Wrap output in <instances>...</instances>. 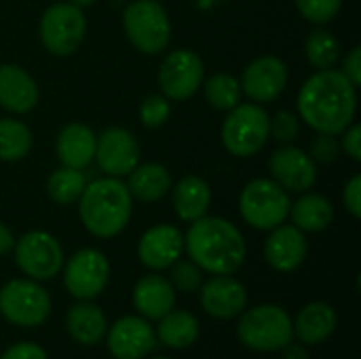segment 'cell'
Here are the masks:
<instances>
[{"instance_id": "25", "label": "cell", "mask_w": 361, "mask_h": 359, "mask_svg": "<svg viewBox=\"0 0 361 359\" xmlns=\"http://www.w3.org/2000/svg\"><path fill=\"white\" fill-rule=\"evenodd\" d=\"M66 330L80 345H97L108 332V322L93 300H76L68 309Z\"/></svg>"}, {"instance_id": "7", "label": "cell", "mask_w": 361, "mask_h": 359, "mask_svg": "<svg viewBox=\"0 0 361 359\" xmlns=\"http://www.w3.org/2000/svg\"><path fill=\"white\" fill-rule=\"evenodd\" d=\"M290 193L273 178L250 180L239 195V214L256 231H271L290 216Z\"/></svg>"}, {"instance_id": "44", "label": "cell", "mask_w": 361, "mask_h": 359, "mask_svg": "<svg viewBox=\"0 0 361 359\" xmlns=\"http://www.w3.org/2000/svg\"><path fill=\"white\" fill-rule=\"evenodd\" d=\"M68 2H72L74 6H78V8H82V11H85V8L93 6V4H95L97 0H68Z\"/></svg>"}, {"instance_id": "6", "label": "cell", "mask_w": 361, "mask_h": 359, "mask_svg": "<svg viewBox=\"0 0 361 359\" xmlns=\"http://www.w3.org/2000/svg\"><path fill=\"white\" fill-rule=\"evenodd\" d=\"M269 140V112L260 104L241 102L226 112L220 127V142L233 157L250 159L258 154Z\"/></svg>"}, {"instance_id": "39", "label": "cell", "mask_w": 361, "mask_h": 359, "mask_svg": "<svg viewBox=\"0 0 361 359\" xmlns=\"http://www.w3.org/2000/svg\"><path fill=\"white\" fill-rule=\"evenodd\" d=\"M343 203L347 207V212L360 220L361 218V176L355 174L351 176V180L345 184V190H343Z\"/></svg>"}, {"instance_id": "32", "label": "cell", "mask_w": 361, "mask_h": 359, "mask_svg": "<svg viewBox=\"0 0 361 359\" xmlns=\"http://www.w3.org/2000/svg\"><path fill=\"white\" fill-rule=\"evenodd\" d=\"M85 186H87V178H85L82 169H74V167H66V165L51 171V176L47 178V195L57 205L76 203L80 199Z\"/></svg>"}, {"instance_id": "14", "label": "cell", "mask_w": 361, "mask_h": 359, "mask_svg": "<svg viewBox=\"0 0 361 359\" xmlns=\"http://www.w3.org/2000/svg\"><path fill=\"white\" fill-rule=\"evenodd\" d=\"M290 72L283 59L277 55H260L252 59L241 72V91L254 104L275 102L288 87Z\"/></svg>"}, {"instance_id": "30", "label": "cell", "mask_w": 361, "mask_h": 359, "mask_svg": "<svg viewBox=\"0 0 361 359\" xmlns=\"http://www.w3.org/2000/svg\"><path fill=\"white\" fill-rule=\"evenodd\" d=\"M201 89H203V95H205L207 104L214 110H220V112L233 110L243 99V91H241L239 78L228 74V72L212 74L209 78L203 80Z\"/></svg>"}, {"instance_id": "29", "label": "cell", "mask_w": 361, "mask_h": 359, "mask_svg": "<svg viewBox=\"0 0 361 359\" xmlns=\"http://www.w3.org/2000/svg\"><path fill=\"white\" fill-rule=\"evenodd\" d=\"M32 131L23 121L15 116L0 118V161L15 163L25 159L32 150Z\"/></svg>"}, {"instance_id": "41", "label": "cell", "mask_w": 361, "mask_h": 359, "mask_svg": "<svg viewBox=\"0 0 361 359\" xmlns=\"http://www.w3.org/2000/svg\"><path fill=\"white\" fill-rule=\"evenodd\" d=\"M343 59V68L341 72L351 80V85H355L360 89L361 85V47H353Z\"/></svg>"}, {"instance_id": "15", "label": "cell", "mask_w": 361, "mask_h": 359, "mask_svg": "<svg viewBox=\"0 0 361 359\" xmlns=\"http://www.w3.org/2000/svg\"><path fill=\"white\" fill-rule=\"evenodd\" d=\"M269 171L271 178L290 195L307 193L317 182V163L309 157L307 150L294 144H283L271 152Z\"/></svg>"}, {"instance_id": "31", "label": "cell", "mask_w": 361, "mask_h": 359, "mask_svg": "<svg viewBox=\"0 0 361 359\" xmlns=\"http://www.w3.org/2000/svg\"><path fill=\"white\" fill-rule=\"evenodd\" d=\"M305 55L315 70H330L336 68V63L341 61L343 44L332 32L317 28L305 40Z\"/></svg>"}, {"instance_id": "3", "label": "cell", "mask_w": 361, "mask_h": 359, "mask_svg": "<svg viewBox=\"0 0 361 359\" xmlns=\"http://www.w3.org/2000/svg\"><path fill=\"white\" fill-rule=\"evenodd\" d=\"M78 203V218L87 233L97 239L121 235L133 214V197L123 178H97L85 186Z\"/></svg>"}, {"instance_id": "16", "label": "cell", "mask_w": 361, "mask_h": 359, "mask_svg": "<svg viewBox=\"0 0 361 359\" xmlns=\"http://www.w3.org/2000/svg\"><path fill=\"white\" fill-rule=\"evenodd\" d=\"M108 351L116 359H144L157 347V332L142 315H125L106 332Z\"/></svg>"}, {"instance_id": "13", "label": "cell", "mask_w": 361, "mask_h": 359, "mask_svg": "<svg viewBox=\"0 0 361 359\" xmlns=\"http://www.w3.org/2000/svg\"><path fill=\"white\" fill-rule=\"evenodd\" d=\"M93 161L104 176L125 178L142 161V148L129 129L108 127L97 135Z\"/></svg>"}, {"instance_id": "10", "label": "cell", "mask_w": 361, "mask_h": 359, "mask_svg": "<svg viewBox=\"0 0 361 359\" xmlns=\"http://www.w3.org/2000/svg\"><path fill=\"white\" fill-rule=\"evenodd\" d=\"M17 269L34 281L53 279L63 267V248L47 231H27L13 245Z\"/></svg>"}, {"instance_id": "26", "label": "cell", "mask_w": 361, "mask_h": 359, "mask_svg": "<svg viewBox=\"0 0 361 359\" xmlns=\"http://www.w3.org/2000/svg\"><path fill=\"white\" fill-rule=\"evenodd\" d=\"M292 324H294V334L300 339V343L319 345L334 334L338 326V317L328 303H309L298 311L296 322Z\"/></svg>"}, {"instance_id": "9", "label": "cell", "mask_w": 361, "mask_h": 359, "mask_svg": "<svg viewBox=\"0 0 361 359\" xmlns=\"http://www.w3.org/2000/svg\"><path fill=\"white\" fill-rule=\"evenodd\" d=\"M0 315L19 328H36L51 315V296L34 279H11L0 288Z\"/></svg>"}, {"instance_id": "8", "label": "cell", "mask_w": 361, "mask_h": 359, "mask_svg": "<svg viewBox=\"0 0 361 359\" xmlns=\"http://www.w3.org/2000/svg\"><path fill=\"white\" fill-rule=\"evenodd\" d=\"M38 34L42 47L55 57L72 55L85 40L87 34V17L85 11L74 6L72 2H55L47 6L40 17Z\"/></svg>"}, {"instance_id": "27", "label": "cell", "mask_w": 361, "mask_h": 359, "mask_svg": "<svg viewBox=\"0 0 361 359\" xmlns=\"http://www.w3.org/2000/svg\"><path fill=\"white\" fill-rule=\"evenodd\" d=\"M288 218H292V224L302 233H322L334 220V205L328 197L307 190L290 205Z\"/></svg>"}, {"instance_id": "4", "label": "cell", "mask_w": 361, "mask_h": 359, "mask_svg": "<svg viewBox=\"0 0 361 359\" xmlns=\"http://www.w3.org/2000/svg\"><path fill=\"white\" fill-rule=\"evenodd\" d=\"M239 341L258 353L281 351L294 339V324L286 309L277 305H260L239 315Z\"/></svg>"}, {"instance_id": "22", "label": "cell", "mask_w": 361, "mask_h": 359, "mask_svg": "<svg viewBox=\"0 0 361 359\" xmlns=\"http://www.w3.org/2000/svg\"><path fill=\"white\" fill-rule=\"evenodd\" d=\"M95 142H97V133L89 125L78 121L68 123L61 127L55 140L57 159L66 167L85 169L87 165H91L95 157Z\"/></svg>"}, {"instance_id": "21", "label": "cell", "mask_w": 361, "mask_h": 359, "mask_svg": "<svg viewBox=\"0 0 361 359\" xmlns=\"http://www.w3.org/2000/svg\"><path fill=\"white\" fill-rule=\"evenodd\" d=\"M131 298L135 311L148 322H159L176 307V290L169 279L161 277L159 273L137 279Z\"/></svg>"}, {"instance_id": "5", "label": "cell", "mask_w": 361, "mask_h": 359, "mask_svg": "<svg viewBox=\"0 0 361 359\" xmlns=\"http://www.w3.org/2000/svg\"><path fill=\"white\" fill-rule=\"evenodd\" d=\"M123 30L144 55H159L171 42V19L159 0H131L123 11Z\"/></svg>"}, {"instance_id": "17", "label": "cell", "mask_w": 361, "mask_h": 359, "mask_svg": "<svg viewBox=\"0 0 361 359\" xmlns=\"http://www.w3.org/2000/svg\"><path fill=\"white\" fill-rule=\"evenodd\" d=\"M201 307L214 320H235L247 307V290L233 275H214L201 284Z\"/></svg>"}, {"instance_id": "37", "label": "cell", "mask_w": 361, "mask_h": 359, "mask_svg": "<svg viewBox=\"0 0 361 359\" xmlns=\"http://www.w3.org/2000/svg\"><path fill=\"white\" fill-rule=\"evenodd\" d=\"M341 140L332 133H317L311 142L309 157L319 165H330L341 157Z\"/></svg>"}, {"instance_id": "40", "label": "cell", "mask_w": 361, "mask_h": 359, "mask_svg": "<svg viewBox=\"0 0 361 359\" xmlns=\"http://www.w3.org/2000/svg\"><path fill=\"white\" fill-rule=\"evenodd\" d=\"M0 359H49L47 351L36 343H17L8 347Z\"/></svg>"}, {"instance_id": "19", "label": "cell", "mask_w": 361, "mask_h": 359, "mask_svg": "<svg viewBox=\"0 0 361 359\" xmlns=\"http://www.w3.org/2000/svg\"><path fill=\"white\" fill-rule=\"evenodd\" d=\"M309 256L307 235L294 224H279L271 229L264 241V260L279 273L296 271Z\"/></svg>"}, {"instance_id": "35", "label": "cell", "mask_w": 361, "mask_h": 359, "mask_svg": "<svg viewBox=\"0 0 361 359\" xmlns=\"http://www.w3.org/2000/svg\"><path fill=\"white\" fill-rule=\"evenodd\" d=\"M169 284L180 292H197L203 284V271L192 260H176L169 267Z\"/></svg>"}, {"instance_id": "36", "label": "cell", "mask_w": 361, "mask_h": 359, "mask_svg": "<svg viewBox=\"0 0 361 359\" xmlns=\"http://www.w3.org/2000/svg\"><path fill=\"white\" fill-rule=\"evenodd\" d=\"M298 13L315 25L330 23L343 8V0H294Z\"/></svg>"}, {"instance_id": "1", "label": "cell", "mask_w": 361, "mask_h": 359, "mask_svg": "<svg viewBox=\"0 0 361 359\" xmlns=\"http://www.w3.org/2000/svg\"><path fill=\"white\" fill-rule=\"evenodd\" d=\"M298 118L317 133L341 135L357 114V87L336 68L311 74L296 97Z\"/></svg>"}, {"instance_id": "34", "label": "cell", "mask_w": 361, "mask_h": 359, "mask_svg": "<svg viewBox=\"0 0 361 359\" xmlns=\"http://www.w3.org/2000/svg\"><path fill=\"white\" fill-rule=\"evenodd\" d=\"M300 133V118L292 110H277L273 116H269V138H273L277 144H292Z\"/></svg>"}, {"instance_id": "24", "label": "cell", "mask_w": 361, "mask_h": 359, "mask_svg": "<svg viewBox=\"0 0 361 359\" xmlns=\"http://www.w3.org/2000/svg\"><path fill=\"white\" fill-rule=\"evenodd\" d=\"M127 188L133 199L142 203H154L161 201L173 186V178L169 169L161 163L148 161V163H137L129 174H127Z\"/></svg>"}, {"instance_id": "11", "label": "cell", "mask_w": 361, "mask_h": 359, "mask_svg": "<svg viewBox=\"0 0 361 359\" xmlns=\"http://www.w3.org/2000/svg\"><path fill=\"white\" fill-rule=\"evenodd\" d=\"M157 80L169 102H186L201 91L205 63L192 49H176L163 57Z\"/></svg>"}, {"instance_id": "2", "label": "cell", "mask_w": 361, "mask_h": 359, "mask_svg": "<svg viewBox=\"0 0 361 359\" xmlns=\"http://www.w3.org/2000/svg\"><path fill=\"white\" fill-rule=\"evenodd\" d=\"M184 252L205 273L235 275L247 256V243L237 224L220 216H203L190 222L184 235Z\"/></svg>"}, {"instance_id": "23", "label": "cell", "mask_w": 361, "mask_h": 359, "mask_svg": "<svg viewBox=\"0 0 361 359\" xmlns=\"http://www.w3.org/2000/svg\"><path fill=\"white\" fill-rule=\"evenodd\" d=\"M173 212L184 222H195L207 216L212 205V188L199 176H184L171 186Z\"/></svg>"}, {"instance_id": "33", "label": "cell", "mask_w": 361, "mask_h": 359, "mask_svg": "<svg viewBox=\"0 0 361 359\" xmlns=\"http://www.w3.org/2000/svg\"><path fill=\"white\" fill-rule=\"evenodd\" d=\"M140 121L148 129H159L171 118V102L163 93L146 95L140 104Z\"/></svg>"}, {"instance_id": "28", "label": "cell", "mask_w": 361, "mask_h": 359, "mask_svg": "<svg viewBox=\"0 0 361 359\" xmlns=\"http://www.w3.org/2000/svg\"><path fill=\"white\" fill-rule=\"evenodd\" d=\"M154 332H157V339L165 347L182 351L197 343L201 326L192 313L182 311V309H171L167 315H163L159 320V330H154Z\"/></svg>"}, {"instance_id": "43", "label": "cell", "mask_w": 361, "mask_h": 359, "mask_svg": "<svg viewBox=\"0 0 361 359\" xmlns=\"http://www.w3.org/2000/svg\"><path fill=\"white\" fill-rule=\"evenodd\" d=\"M283 359H309V353L302 345H286L283 347Z\"/></svg>"}, {"instance_id": "45", "label": "cell", "mask_w": 361, "mask_h": 359, "mask_svg": "<svg viewBox=\"0 0 361 359\" xmlns=\"http://www.w3.org/2000/svg\"><path fill=\"white\" fill-rule=\"evenodd\" d=\"M152 359H171V358H152Z\"/></svg>"}, {"instance_id": "20", "label": "cell", "mask_w": 361, "mask_h": 359, "mask_svg": "<svg viewBox=\"0 0 361 359\" xmlns=\"http://www.w3.org/2000/svg\"><path fill=\"white\" fill-rule=\"evenodd\" d=\"M38 99L40 89L27 70L17 63H0V108L11 114H27Z\"/></svg>"}, {"instance_id": "18", "label": "cell", "mask_w": 361, "mask_h": 359, "mask_svg": "<svg viewBox=\"0 0 361 359\" xmlns=\"http://www.w3.org/2000/svg\"><path fill=\"white\" fill-rule=\"evenodd\" d=\"M184 254V235L173 224H154L150 226L140 243L137 258L150 271H165Z\"/></svg>"}, {"instance_id": "42", "label": "cell", "mask_w": 361, "mask_h": 359, "mask_svg": "<svg viewBox=\"0 0 361 359\" xmlns=\"http://www.w3.org/2000/svg\"><path fill=\"white\" fill-rule=\"evenodd\" d=\"M13 245H15V237H13L11 229L0 222V256L8 254L13 250Z\"/></svg>"}, {"instance_id": "38", "label": "cell", "mask_w": 361, "mask_h": 359, "mask_svg": "<svg viewBox=\"0 0 361 359\" xmlns=\"http://www.w3.org/2000/svg\"><path fill=\"white\" fill-rule=\"evenodd\" d=\"M338 140H341V150L349 159L361 161V127L355 121L338 135Z\"/></svg>"}, {"instance_id": "12", "label": "cell", "mask_w": 361, "mask_h": 359, "mask_svg": "<svg viewBox=\"0 0 361 359\" xmlns=\"http://www.w3.org/2000/svg\"><path fill=\"white\" fill-rule=\"evenodd\" d=\"M63 286L76 300L97 298L110 281V262L104 252L82 248L63 262Z\"/></svg>"}]
</instances>
